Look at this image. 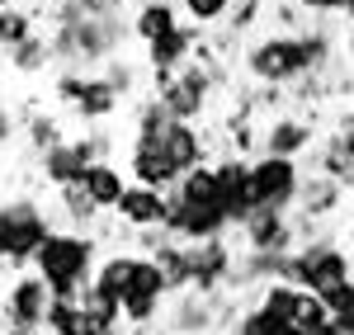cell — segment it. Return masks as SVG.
Listing matches in <instances>:
<instances>
[{"label": "cell", "instance_id": "1", "mask_svg": "<svg viewBox=\"0 0 354 335\" xmlns=\"http://www.w3.org/2000/svg\"><path fill=\"white\" fill-rule=\"evenodd\" d=\"M95 265H100V236L95 231H53L33 255V269L53 283L57 298H81L95 279Z\"/></svg>", "mask_w": 354, "mask_h": 335}, {"label": "cell", "instance_id": "2", "mask_svg": "<svg viewBox=\"0 0 354 335\" xmlns=\"http://www.w3.org/2000/svg\"><path fill=\"white\" fill-rule=\"evenodd\" d=\"M241 66L250 76V85H283V90L302 76H312L307 52H302V33H283V28H270L255 43H245Z\"/></svg>", "mask_w": 354, "mask_h": 335}, {"label": "cell", "instance_id": "3", "mask_svg": "<svg viewBox=\"0 0 354 335\" xmlns=\"http://www.w3.org/2000/svg\"><path fill=\"white\" fill-rule=\"evenodd\" d=\"M0 218H5V231H10V241H5V265H10V269H33L38 246L57 231L53 218L43 213L38 198H28V194L5 198V203H0Z\"/></svg>", "mask_w": 354, "mask_h": 335}, {"label": "cell", "instance_id": "4", "mask_svg": "<svg viewBox=\"0 0 354 335\" xmlns=\"http://www.w3.org/2000/svg\"><path fill=\"white\" fill-rule=\"evenodd\" d=\"M293 260H298V274H293V279H298L302 288H312V293H322V298H326L330 288H340V283H350V279H354V260H350V251H345L340 241H330V236L298 241Z\"/></svg>", "mask_w": 354, "mask_h": 335}, {"label": "cell", "instance_id": "5", "mask_svg": "<svg viewBox=\"0 0 354 335\" xmlns=\"http://www.w3.org/2000/svg\"><path fill=\"white\" fill-rule=\"evenodd\" d=\"M213 90H218V76H213V66H203V61L194 57V61H185V66L170 76V85H161V90H156V95L165 99L170 118L203 123V118H208V109H213Z\"/></svg>", "mask_w": 354, "mask_h": 335}, {"label": "cell", "instance_id": "6", "mask_svg": "<svg viewBox=\"0 0 354 335\" xmlns=\"http://www.w3.org/2000/svg\"><path fill=\"white\" fill-rule=\"evenodd\" d=\"M307 184L298 156H270L260 151L250 161V189H255V208H298V194Z\"/></svg>", "mask_w": 354, "mask_h": 335}, {"label": "cell", "instance_id": "7", "mask_svg": "<svg viewBox=\"0 0 354 335\" xmlns=\"http://www.w3.org/2000/svg\"><path fill=\"white\" fill-rule=\"evenodd\" d=\"M53 283L43 279L38 269H19V279L10 283L0 316L5 326H19V331H48V312H53Z\"/></svg>", "mask_w": 354, "mask_h": 335}, {"label": "cell", "instance_id": "8", "mask_svg": "<svg viewBox=\"0 0 354 335\" xmlns=\"http://www.w3.org/2000/svg\"><path fill=\"white\" fill-rule=\"evenodd\" d=\"M189 246V288L198 293H232L236 288V260L232 255V236H213V241H185Z\"/></svg>", "mask_w": 354, "mask_h": 335}, {"label": "cell", "instance_id": "9", "mask_svg": "<svg viewBox=\"0 0 354 335\" xmlns=\"http://www.w3.org/2000/svg\"><path fill=\"white\" fill-rule=\"evenodd\" d=\"M245 251H293L298 246V218L293 208H255L241 227H236Z\"/></svg>", "mask_w": 354, "mask_h": 335}, {"label": "cell", "instance_id": "10", "mask_svg": "<svg viewBox=\"0 0 354 335\" xmlns=\"http://www.w3.org/2000/svg\"><path fill=\"white\" fill-rule=\"evenodd\" d=\"M312 146H317V118L298 109L270 113L260 128V151H270V156H307Z\"/></svg>", "mask_w": 354, "mask_h": 335}, {"label": "cell", "instance_id": "11", "mask_svg": "<svg viewBox=\"0 0 354 335\" xmlns=\"http://www.w3.org/2000/svg\"><path fill=\"white\" fill-rule=\"evenodd\" d=\"M218 166V198L222 208L232 213V222L241 227L250 213H255V189H250V161L245 156H236V151H227L222 161H213Z\"/></svg>", "mask_w": 354, "mask_h": 335}, {"label": "cell", "instance_id": "12", "mask_svg": "<svg viewBox=\"0 0 354 335\" xmlns=\"http://www.w3.org/2000/svg\"><path fill=\"white\" fill-rule=\"evenodd\" d=\"M128 175L151 184V189H175L180 184V170L170 161L165 142H151V137H133L128 142Z\"/></svg>", "mask_w": 354, "mask_h": 335}, {"label": "cell", "instance_id": "13", "mask_svg": "<svg viewBox=\"0 0 354 335\" xmlns=\"http://www.w3.org/2000/svg\"><path fill=\"white\" fill-rule=\"evenodd\" d=\"M208 33L198 24H180L170 28V33H161V38H151V43H142V52H147V71H156V66H165V71H180L185 61H194L198 57V43H203Z\"/></svg>", "mask_w": 354, "mask_h": 335}, {"label": "cell", "instance_id": "14", "mask_svg": "<svg viewBox=\"0 0 354 335\" xmlns=\"http://www.w3.org/2000/svg\"><path fill=\"white\" fill-rule=\"evenodd\" d=\"M113 218L128 227V231H147V227H161L165 222V189H151L142 180H128V189L118 198Z\"/></svg>", "mask_w": 354, "mask_h": 335}, {"label": "cell", "instance_id": "15", "mask_svg": "<svg viewBox=\"0 0 354 335\" xmlns=\"http://www.w3.org/2000/svg\"><path fill=\"white\" fill-rule=\"evenodd\" d=\"M85 166H90V156L76 146V137H62V142H53L48 151H38V170H43V180H48L53 189L81 184V180H85Z\"/></svg>", "mask_w": 354, "mask_h": 335}, {"label": "cell", "instance_id": "16", "mask_svg": "<svg viewBox=\"0 0 354 335\" xmlns=\"http://www.w3.org/2000/svg\"><path fill=\"white\" fill-rule=\"evenodd\" d=\"M165 151H170V161H175V170L185 175V170L203 166L208 161V151H213V137L198 128V123H185V118H170V128H165Z\"/></svg>", "mask_w": 354, "mask_h": 335}, {"label": "cell", "instance_id": "17", "mask_svg": "<svg viewBox=\"0 0 354 335\" xmlns=\"http://www.w3.org/2000/svg\"><path fill=\"white\" fill-rule=\"evenodd\" d=\"M345 194H350V189H345L340 180H330V175H322V170H317V175L302 184L298 208H293V213H298V218H307V222H326V218H335V213H340Z\"/></svg>", "mask_w": 354, "mask_h": 335}, {"label": "cell", "instance_id": "18", "mask_svg": "<svg viewBox=\"0 0 354 335\" xmlns=\"http://www.w3.org/2000/svg\"><path fill=\"white\" fill-rule=\"evenodd\" d=\"M307 298H312V288H302L293 279H270V283L255 288V307H265L274 321H288V326H298Z\"/></svg>", "mask_w": 354, "mask_h": 335}, {"label": "cell", "instance_id": "19", "mask_svg": "<svg viewBox=\"0 0 354 335\" xmlns=\"http://www.w3.org/2000/svg\"><path fill=\"white\" fill-rule=\"evenodd\" d=\"M118 104H123V95H118L100 71H90V81H85L81 99L71 104V113H76L81 128H100V123H109L113 113H118Z\"/></svg>", "mask_w": 354, "mask_h": 335}, {"label": "cell", "instance_id": "20", "mask_svg": "<svg viewBox=\"0 0 354 335\" xmlns=\"http://www.w3.org/2000/svg\"><path fill=\"white\" fill-rule=\"evenodd\" d=\"M133 255L137 251H109V255H100L90 288H95L100 298H109V303H123V298H128V288H133Z\"/></svg>", "mask_w": 354, "mask_h": 335}, {"label": "cell", "instance_id": "21", "mask_svg": "<svg viewBox=\"0 0 354 335\" xmlns=\"http://www.w3.org/2000/svg\"><path fill=\"white\" fill-rule=\"evenodd\" d=\"M180 0H142L133 10V38L137 43H151V38H161V33H170V28H180Z\"/></svg>", "mask_w": 354, "mask_h": 335}, {"label": "cell", "instance_id": "22", "mask_svg": "<svg viewBox=\"0 0 354 335\" xmlns=\"http://www.w3.org/2000/svg\"><path fill=\"white\" fill-rule=\"evenodd\" d=\"M128 180H133V175H123L109 156H100V161H90V166H85L81 184L90 189V198H95L104 213H113V208H118V198H123V189H128Z\"/></svg>", "mask_w": 354, "mask_h": 335}, {"label": "cell", "instance_id": "23", "mask_svg": "<svg viewBox=\"0 0 354 335\" xmlns=\"http://www.w3.org/2000/svg\"><path fill=\"white\" fill-rule=\"evenodd\" d=\"M5 61H10L15 76H48V71H57L53 38H48V33H28L24 43H15V48L5 52Z\"/></svg>", "mask_w": 354, "mask_h": 335}, {"label": "cell", "instance_id": "24", "mask_svg": "<svg viewBox=\"0 0 354 335\" xmlns=\"http://www.w3.org/2000/svg\"><path fill=\"white\" fill-rule=\"evenodd\" d=\"M48 331H53V335H100L104 326L95 321V312L85 307L81 298H53V312H48Z\"/></svg>", "mask_w": 354, "mask_h": 335}, {"label": "cell", "instance_id": "25", "mask_svg": "<svg viewBox=\"0 0 354 335\" xmlns=\"http://www.w3.org/2000/svg\"><path fill=\"white\" fill-rule=\"evenodd\" d=\"M53 198H57V218H62L66 227H81V231H85V227H100V213H104V208L90 198V189H85V184L53 189Z\"/></svg>", "mask_w": 354, "mask_h": 335}, {"label": "cell", "instance_id": "26", "mask_svg": "<svg viewBox=\"0 0 354 335\" xmlns=\"http://www.w3.org/2000/svg\"><path fill=\"white\" fill-rule=\"evenodd\" d=\"M165 128H170V109H165V99L151 90V95H142L133 104V137H151L161 142Z\"/></svg>", "mask_w": 354, "mask_h": 335}, {"label": "cell", "instance_id": "27", "mask_svg": "<svg viewBox=\"0 0 354 335\" xmlns=\"http://www.w3.org/2000/svg\"><path fill=\"white\" fill-rule=\"evenodd\" d=\"M232 335H307L302 326H288V321H274L265 307H255V298H250V307L236 316V326Z\"/></svg>", "mask_w": 354, "mask_h": 335}, {"label": "cell", "instance_id": "28", "mask_svg": "<svg viewBox=\"0 0 354 335\" xmlns=\"http://www.w3.org/2000/svg\"><path fill=\"white\" fill-rule=\"evenodd\" d=\"M28 33H38V15L24 5H5L0 10V52H10L15 43H24Z\"/></svg>", "mask_w": 354, "mask_h": 335}, {"label": "cell", "instance_id": "29", "mask_svg": "<svg viewBox=\"0 0 354 335\" xmlns=\"http://www.w3.org/2000/svg\"><path fill=\"white\" fill-rule=\"evenodd\" d=\"M175 189L189 198V203H208V198H218V166H213V161H203V166L185 170Z\"/></svg>", "mask_w": 354, "mask_h": 335}, {"label": "cell", "instance_id": "30", "mask_svg": "<svg viewBox=\"0 0 354 335\" xmlns=\"http://www.w3.org/2000/svg\"><path fill=\"white\" fill-rule=\"evenodd\" d=\"M232 5H236V0H180L185 19L198 24V28H222L232 19Z\"/></svg>", "mask_w": 354, "mask_h": 335}, {"label": "cell", "instance_id": "31", "mask_svg": "<svg viewBox=\"0 0 354 335\" xmlns=\"http://www.w3.org/2000/svg\"><path fill=\"white\" fill-rule=\"evenodd\" d=\"M24 142H28V151L38 156L53 142H62V123H57L53 113H24Z\"/></svg>", "mask_w": 354, "mask_h": 335}, {"label": "cell", "instance_id": "32", "mask_svg": "<svg viewBox=\"0 0 354 335\" xmlns=\"http://www.w3.org/2000/svg\"><path fill=\"white\" fill-rule=\"evenodd\" d=\"M100 76H104V81H109L113 90L123 95V99H128V95L137 90V66H133V61H128L123 52H118V57H109V61L100 66Z\"/></svg>", "mask_w": 354, "mask_h": 335}, {"label": "cell", "instance_id": "33", "mask_svg": "<svg viewBox=\"0 0 354 335\" xmlns=\"http://www.w3.org/2000/svg\"><path fill=\"white\" fill-rule=\"evenodd\" d=\"M312 19H326V15H345V0H298Z\"/></svg>", "mask_w": 354, "mask_h": 335}, {"label": "cell", "instance_id": "34", "mask_svg": "<svg viewBox=\"0 0 354 335\" xmlns=\"http://www.w3.org/2000/svg\"><path fill=\"white\" fill-rule=\"evenodd\" d=\"M15 133H19V123H15V113H10V104H0V151L15 142Z\"/></svg>", "mask_w": 354, "mask_h": 335}, {"label": "cell", "instance_id": "35", "mask_svg": "<svg viewBox=\"0 0 354 335\" xmlns=\"http://www.w3.org/2000/svg\"><path fill=\"white\" fill-rule=\"evenodd\" d=\"M100 335H137V331H133V326H128V321H123V326H104V331H100Z\"/></svg>", "mask_w": 354, "mask_h": 335}, {"label": "cell", "instance_id": "36", "mask_svg": "<svg viewBox=\"0 0 354 335\" xmlns=\"http://www.w3.org/2000/svg\"><path fill=\"white\" fill-rule=\"evenodd\" d=\"M5 241H10V231H5V218H0V260H5Z\"/></svg>", "mask_w": 354, "mask_h": 335}, {"label": "cell", "instance_id": "37", "mask_svg": "<svg viewBox=\"0 0 354 335\" xmlns=\"http://www.w3.org/2000/svg\"><path fill=\"white\" fill-rule=\"evenodd\" d=\"M109 5H113V10H128V5H133V10H137L142 0H109Z\"/></svg>", "mask_w": 354, "mask_h": 335}, {"label": "cell", "instance_id": "38", "mask_svg": "<svg viewBox=\"0 0 354 335\" xmlns=\"http://www.w3.org/2000/svg\"><path fill=\"white\" fill-rule=\"evenodd\" d=\"M345 15H350V24H354V0H345Z\"/></svg>", "mask_w": 354, "mask_h": 335}, {"label": "cell", "instance_id": "39", "mask_svg": "<svg viewBox=\"0 0 354 335\" xmlns=\"http://www.w3.org/2000/svg\"><path fill=\"white\" fill-rule=\"evenodd\" d=\"M5 5H19V0H0V10H5Z\"/></svg>", "mask_w": 354, "mask_h": 335}]
</instances>
